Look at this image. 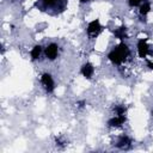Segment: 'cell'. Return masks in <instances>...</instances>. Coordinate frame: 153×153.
<instances>
[{
    "label": "cell",
    "mask_w": 153,
    "mask_h": 153,
    "mask_svg": "<svg viewBox=\"0 0 153 153\" xmlns=\"http://www.w3.org/2000/svg\"><path fill=\"white\" fill-rule=\"evenodd\" d=\"M151 12V4L148 2V1H145V2H142L141 5H140V10H139V13H140V16H143V17H146L148 13Z\"/></svg>",
    "instance_id": "30bf717a"
},
{
    "label": "cell",
    "mask_w": 153,
    "mask_h": 153,
    "mask_svg": "<svg viewBox=\"0 0 153 153\" xmlns=\"http://www.w3.org/2000/svg\"><path fill=\"white\" fill-rule=\"evenodd\" d=\"M45 7H56L60 5L61 0H42Z\"/></svg>",
    "instance_id": "8fae6325"
},
{
    "label": "cell",
    "mask_w": 153,
    "mask_h": 153,
    "mask_svg": "<svg viewBox=\"0 0 153 153\" xmlns=\"http://www.w3.org/2000/svg\"><path fill=\"white\" fill-rule=\"evenodd\" d=\"M151 50V47L149 44L147 43L146 39H140L137 42V45H136V51H137V55L141 57V59H146L147 54L149 53Z\"/></svg>",
    "instance_id": "5b68a950"
},
{
    "label": "cell",
    "mask_w": 153,
    "mask_h": 153,
    "mask_svg": "<svg viewBox=\"0 0 153 153\" xmlns=\"http://www.w3.org/2000/svg\"><path fill=\"white\" fill-rule=\"evenodd\" d=\"M41 84H42V87H43V88L45 90V92H48V93L53 92L54 88H55V81H54L51 74H49V73H47V72L41 75Z\"/></svg>",
    "instance_id": "3957f363"
},
{
    "label": "cell",
    "mask_w": 153,
    "mask_h": 153,
    "mask_svg": "<svg viewBox=\"0 0 153 153\" xmlns=\"http://www.w3.org/2000/svg\"><path fill=\"white\" fill-rule=\"evenodd\" d=\"M102 29H103V26H102L100 22L98 19H94V20L88 23V25H87V33H88L90 37H97L100 33Z\"/></svg>",
    "instance_id": "277c9868"
},
{
    "label": "cell",
    "mask_w": 153,
    "mask_h": 153,
    "mask_svg": "<svg viewBox=\"0 0 153 153\" xmlns=\"http://www.w3.org/2000/svg\"><path fill=\"white\" fill-rule=\"evenodd\" d=\"M129 54H130V51H129L128 45L122 42L118 45H116L114 49H111V51L108 54V59L114 65H121L127 60Z\"/></svg>",
    "instance_id": "6da1fadb"
},
{
    "label": "cell",
    "mask_w": 153,
    "mask_h": 153,
    "mask_svg": "<svg viewBox=\"0 0 153 153\" xmlns=\"http://www.w3.org/2000/svg\"><path fill=\"white\" fill-rule=\"evenodd\" d=\"M130 143H131L130 139L127 135H123V136L118 137V140L116 141V147H118L120 149H127V148H129Z\"/></svg>",
    "instance_id": "ba28073f"
},
{
    "label": "cell",
    "mask_w": 153,
    "mask_h": 153,
    "mask_svg": "<svg viewBox=\"0 0 153 153\" xmlns=\"http://www.w3.org/2000/svg\"><path fill=\"white\" fill-rule=\"evenodd\" d=\"M91 0H80V2H90Z\"/></svg>",
    "instance_id": "4fadbf2b"
},
{
    "label": "cell",
    "mask_w": 153,
    "mask_h": 153,
    "mask_svg": "<svg viewBox=\"0 0 153 153\" xmlns=\"http://www.w3.org/2000/svg\"><path fill=\"white\" fill-rule=\"evenodd\" d=\"M43 50H44V48H42V45H39V44L33 45V47L31 48V50H30V56H31V59H32V60H38V59L41 57V55L43 54Z\"/></svg>",
    "instance_id": "9c48e42d"
},
{
    "label": "cell",
    "mask_w": 153,
    "mask_h": 153,
    "mask_svg": "<svg viewBox=\"0 0 153 153\" xmlns=\"http://www.w3.org/2000/svg\"><path fill=\"white\" fill-rule=\"evenodd\" d=\"M43 55L47 57V60L54 61L59 55V45L56 43H54V42L47 44L44 50H43Z\"/></svg>",
    "instance_id": "7a4b0ae2"
},
{
    "label": "cell",
    "mask_w": 153,
    "mask_h": 153,
    "mask_svg": "<svg viewBox=\"0 0 153 153\" xmlns=\"http://www.w3.org/2000/svg\"><path fill=\"white\" fill-rule=\"evenodd\" d=\"M124 122H126V115H114L108 121V126L111 128H117L124 124Z\"/></svg>",
    "instance_id": "8992f818"
},
{
    "label": "cell",
    "mask_w": 153,
    "mask_h": 153,
    "mask_svg": "<svg viewBox=\"0 0 153 153\" xmlns=\"http://www.w3.org/2000/svg\"><path fill=\"white\" fill-rule=\"evenodd\" d=\"M152 116H153V111H152Z\"/></svg>",
    "instance_id": "5bb4252c"
},
{
    "label": "cell",
    "mask_w": 153,
    "mask_h": 153,
    "mask_svg": "<svg viewBox=\"0 0 153 153\" xmlns=\"http://www.w3.org/2000/svg\"><path fill=\"white\" fill-rule=\"evenodd\" d=\"M80 73L82 74L84 78L91 79V78L93 76V74H94V67H93V65H92L91 62L84 63L82 67H81V69H80Z\"/></svg>",
    "instance_id": "52a82bcc"
},
{
    "label": "cell",
    "mask_w": 153,
    "mask_h": 153,
    "mask_svg": "<svg viewBox=\"0 0 153 153\" xmlns=\"http://www.w3.org/2000/svg\"><path fill=\"white\" fill-rule=\"evenodd\" d=\"M146 0H128V4H129L130 7H135V6H140Z\"/></svg>",
    "instance_id": "7c38bea8"
}]
</instances>
